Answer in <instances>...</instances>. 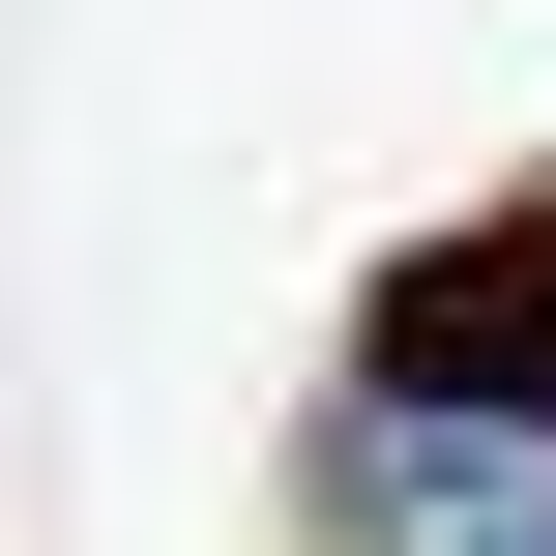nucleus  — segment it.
<instances>
[{
    "mask_svg": "<svg viewBox=\"0 0 556 556\" xmlns=\"http://www.w3.org/2000/svg\"><path fill=\"white\" fill-rule=\"evenodd\" d=\"M352 352H381V410H556V176L469 205V235H410Z\"/></svg>",
    "mask_w": 556,
    "mask_h": 556,
    "instance_id": "obj_1",
    "label": "nucleus"
}]
</instances>
